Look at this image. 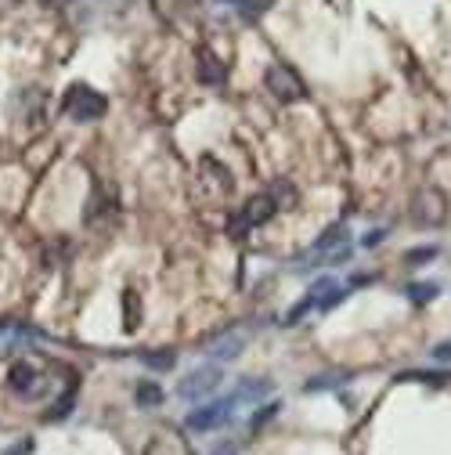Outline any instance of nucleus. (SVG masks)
Listing matches in <instances>:
<instances>
[{"instance_id": "4468645a", "label": "nucleus", "mask_w": 451, "mask_h": 455, "mask_svg": "<svg viewBox=\"0 0 451 455\" xmlns=\"http://www.w3.org/2000/svg\"><path fill=\"white\" fill-rule=\"evenodd\" d=\"M137 405H144V409H155V405H163V390H159L155 383H141V387H137Z\"/></svg>"}, {"instance_id": "0eeeda50", "label": "nucleus", "mask_w": 451, "mask_h": 455, "mask_svg": "<svg viewBox=\"0 0 451 455\" xmlns=\"http://www.w3.org/2000/svg\"><path fill=\"white\" fill-rule=\"evenodd\" d=\"M199 80L209 84V87L224 84V66L213 58V51H206V47H199Z\"/></svg>"}, {"instance_id": "aec40b11", "label": "nucleus", "mask_w": 451, "mask_h": 455, "mask_svg": "<svg viewBox=\"0 0 451 455\" xmlns=\"http://www.w3.org/2000/svg\"><path fill=\"white\" fill-rule=\"evenodd\" d=\"M209 455H238V448H235V445H217Z\"/></svg>"}, {"instance_id": "6ab92c4d", "label": "nucleus", "mask_w": 451, "mask_h": 455, "mask_svg": "<svg viewBox=\"0 0 451 455\" xmlns=\"http://www.w3.org/2000/svg\"><path fill=\"white\" fill-rule=\"evenodd\" d=\"M433 358H437V362H451V343H441V347H433Z\"/></svg>"}, {"instance_id": "f8f14e48", "label": "nucleus", "mask_w": 451, "mask_h": 455, "mask_svg": "<svg viewBox=\"0 0 451 455\" xmlns=\"http://www.w3.org/2000/svg\"><path fill=\"white\" fill-rule=\"evenodd\" d=\"M271 199H275V206L282 210V206H293V202H296V188L293 184H289V181H278L275 188H271V192H267Z\"/></svg>"}, {"instance_id": "f257e3e1", "label": "nucleus", "mask_w": 451, "mask_h": 455, "mask_svg": "<svg viewBox=\"0 0 451 455\" xmlns=\"http://www.w3.org/2000/svg\"><path fill=\"white\" fill-rule=\"evenodd\" d=\"M61 113L73 116L76 123H87V119H102L108 113V101H105V94H98L87 84H73L66 90V98H61Z\"/></svg>"}, {"instance_id": "412c9836", "label": "nucleus", "mask_w": 451, "mask_h": 455, "mask_svg": "<svg viewBox=\"0 0 451 455\" xmlns=\"http://www.w3.org/2000/svg\"><path fill=\"white\" fill-rule=\"evenodd\" d=\"M383 239H386V231H372V235H365V246H376Z\"/></svg>"}, {"instance_id": "6e6552de", "label": "nucleus", "mask_w": 451, "mask_h": 455, "mask_svg": "<svg viewBox=\"0 0 451 455\" xmlns=\"http://www.w3.org/2000/svg\"><path fill=\"white\" fill-rule=\"evenodd\" d=\"M141 365L152 369V372H170L177 365V354L173 351H144L141 354Z\"/></svg>"}, {"instance_id": "f03ea898", "label": "nucleus", "mask_w": 451, "mask_h": 455, "mask_svg": "<svg viewBox=\"0 0 451 455\" xmlns=\"http://www.w3.org/2000/svg\"><path fill=\"white\" fill-rule=\"evenodd\" d=\"M235 405H238V398H235V394H231V398H220V401H213V405H202V409H195V412H191V416L184 419V427H188L191 434L217 430L220 423H228V419H231Z\"/></svg>"}, {"instance_id": "20e7f679", "label": "nucleus", "mask_w": 451, "mask_h": 455, "mask_svg": "<svg viewBox=\"0 0 451 455\" xmlns=\"http://www.w3.org/2000/svg\"><path fill=\"white\" fill-rule=\"evenodd\" d=\"M264 84H267V90L275 94L278 101H300V98H303L300 76H296L293 69H285V66H271L267 76H264Z\"/></svg>"}, {"instance_id": "1a4fd4ad", "label": "nucleus", "mask_w": 451, "mask_h": 455, "mask_svg": "<svg viewBox=\"0 0 451 455\" xmlns=\"http://www.w3.org/2000/svg\"><path fill=\"white\" fill-rule=\"evenodd\" d=\"M437 293H441V286H433V282H412V286H405V296L412 304H430Z\"/></svg>"}, {"instance_id": "a211bd4d", "label": "nucleus", "mask_w": 451, "mask_h": 455, "mask_svg": "<svg viewBox=\"0 0 451 455\" xmlns=\"http://www.w3.org/2000/svg\"><path fill=\"white\" fill-rule=\"evenodd\" d=\"M340 380H336V376H321V380H311L307 383V390H325V387H336Z\"/></svg>"}, {"instance_id": "9b49d317", "label": "nucleus", "mask_w": 451, "mask_h": 455, "mask_svg": "<svg viewBox=\"0 0 451 455\" xmlns=\"http://www.w3.org/2000/svg\"><path fill=\"white\" fill-rule=\"evenodd\" d=\"M209 354L220 358V362H224V358H235V354H242V340H238V336H224L220 343L209 347Z\"/></svg>"}, {"instance_id": "7ed1b4c3", "label": "nucleus", "mask_w": 451, "mask_h": 455, "mask_svg": "<svg viewBox=\"0 0 451 455\" xmlns=\"http://www.w3.org/2000/svg\"><path fill=\"white\" fill-rule=\"evenodd\" d=\"M224 380V372L217 365H206V369H195V372H188L181 383H177V398H184V401H202L209 398L213 390L220 387Z\"/></svg>"}, {"instance_id": "dca6fc26", "label": "nucleus", "mask_w": 451, "mask_h": 455, "mask_svg": "<svg viewBox=\"0 0 451 455\" xmlns=\"http://www.w3.org/2000/svg\"><path fill=\"white\" fill-rule=\"evenodd\" d=\"M123 300H126V329H137V296L126 293Z\"/></svg>"}, {"instance_id": "2eb2a0df", "label": "nucleus", "mask_w": 451, "mask_h": 455, "mask_svg": "<svg viewBox=\"0 0 451 455\" xmlns=\"http://www.w3.org/2000/svg\"><path fill=\"white\" fill-rule=\"evenodd\" d=\"M433 257H437V249H433V246H419V249H412V253H408V264H412V268H419V264H430Z\"/></svg>"}, {"instance_id": "423d86ee", "label": "nucleus", "mask_w": 451, "mask_h": 455, "mask_svg": "<svg viewBox=\"0 0 451 455\" xmlns=\"http://www.w3.org/2000/svg\"><path fill=\"white\" fill-rule=\"evenodd\" d=\"M275 210H278V206H275V199L264 192V195H253V199L246 202V210L238 213V217H242V224H246V228H260L264 221H271V217H275Z\"/></svg>"}, {"instance_id": "ddd939ff", "label": "nucleus", "mask_w": 451, "mask_h": 455, "mask_svg": "<svg viewBox=\"0 0 451 455\" xmlns=\"http://www.w3.org/2000/svg\"><path fill=\"white\" fill-rule=\"evenodd\" d=\"M340 242H343V228L336 224V228H329V231H325V235H321V239L314 242V249H311V253H314V257H318V253H329V249H332V246H340Z\"/></svg>"}, {"instance_id": "9d476101", "label": "nucleus", "mask_w": 451, "mask_h": 455, "mask_svg": "<svg viewBox=\"0 0 451 455\" xmlns=\"http://www.w3.org/2000/svg\"><path fill=\"white\" fill-rule=\"evenodd\" d=\"M260 394H271V383L267 380H246V383H238V390H235L238 401H246V398L260 401Z\"/></svg>"}, {"instance_id": "f3484780", "label": "nucleus", "mask_w": 451, "mask_h": 455, "mask_svg": "<svg viewBox=\"0 0 451 455\" xmlns=\"http://www.w3.org/2000/svg\"><path fill=\"white\" fill-rule=\"evenodd\" d=\"M314 307V296H307V300H303V304H296L293 311H289V322H300L303 315H307V311Z\"/></svg>"}, {"instance_id": "39448f33", "label": "nucleus", "mask_w": 451, "mask_h": 455, "mask_svg": "<svg viewBox=\"0 0 451 455\" xmlns=\"http://www.w3.org/2000/svg\"><path fill=\"white\" fill-rule=\"evenodd\" d=\"M8 383H11L15 394H22V398H37V394H44V387H47L44 376L33 365H15L11 376H8Z\"/></svg>"}]
</instances>
